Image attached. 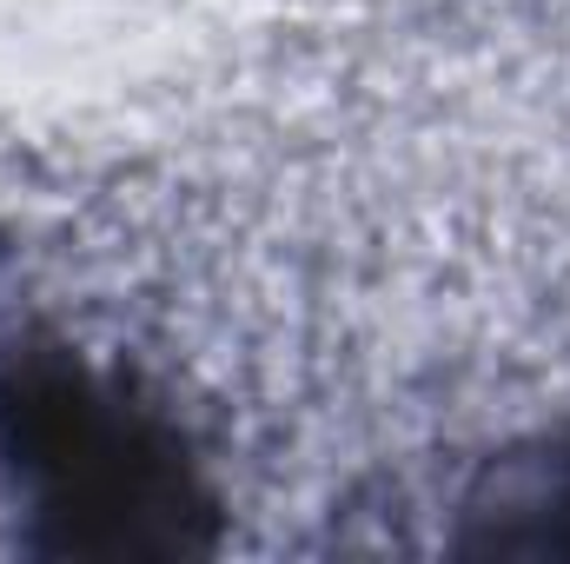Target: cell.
I'll return each mask as SVG.
<instances>
[{"mask_svg":"<svg viewBox=\"0 0 570 564\" xmlns=\"http://www.w3.org/2000/svg\"><path fill=\"white\" fill-rule=\"evenodd\" d=\"M471 512L484 518L478 545L491 552H570V445H544L531 458H498Z\"/></svg>","mask_w":570,"mask_h":564,"instance_id":"cell-2","label":"cell"},{"mask_svg":"<svg viewBox=\"0 0 570 564\" xmlns=\"http://www.w3.org/2000/svg\"><path fill=\"white\" fill-rule=\"evenodd\" d=\"M0 458L67 552H186L213 512L179 431L73 352H13Z\"/></svg>","mask_w":570,"mask_h":564,"instance_id":"cell-1","label":"cell"}]
</instances>
